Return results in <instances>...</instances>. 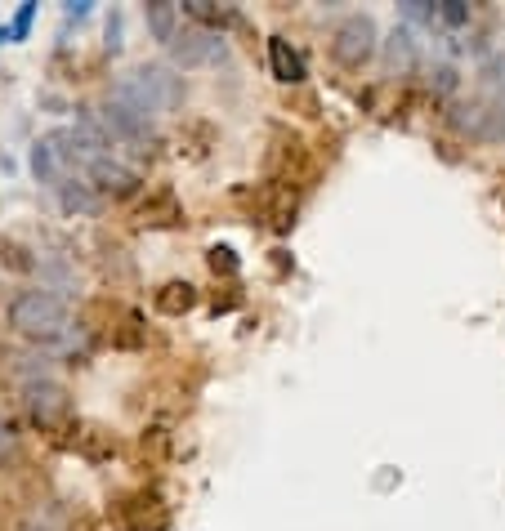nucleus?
<instances>
[{
  "label": "nucleus",
  "instance_id": "1",
  "mask_svg": "<svg viewBox=\"0 0 505 531\" xmlns=\"http://www.w3.org/2000/svg\"><path fill=\"white\" fill-rule=\"evenodd\" d=\"M32 175H36V183H45V188L59 197V206L72 210V215H94V210L103 206V192L94 188L90 175H85V166L76 161L72 125H59V130L36 139Z\"/></svg>",
  "mask_w": 505,
  "mask_h": 531
},
{
  "label": "nucleus",
  "instance_id": "2",
  "mask_svg": "<svg viewBox=\"0 0 505 531\" xmlns=\"http://www.w3.org/2000/svg\"><path fill=\"white\" fill-rule=\"evenodd\" d=\"M108 99L121 103V108H130V112H139V117L157 121L184 103V76L166 63H139L112 81Z\"/></svg>",
  "mask_w": 505,
  "mask_h": 531
},
{
  "label": "nucleus",
  "instance_id": "3",
  "mask_svg": "<svg viewBox=\"0 0 505 531\" xmlns=\"http://www.w3.org/2000/svg\"><path fill=\"white\" fill-rule=\"evenodd\" d=\"M9 326L36 344H63L72 335V308L50 286H32L9 299Z\"/></svg>",
  "mask_w": 505,
  "mask_h": 531
},
{
  "label": "nucleus",
  "instance_id": "4",
  "mask_svg": "<svg viewBox=\"0 0 505 531\" xmlns=\"http://www.w3.org/2000/svg\"><path fill=\"white\" fill-rule=\"evenodd\" d=\"M23 407H27V415H32V424H41V429H59V424L72 415V398H68V389H63L59 380L41 375V380L23 384Z\"/></svg>",
  "mask_w": 505,
  "mask_h": 531
},
{
  "label": "nucleus",
  "instance_id": "5",
  "mask_svg": "<svg viewBox=\"0 0 505 531\" xmlns=\"http://www.w3.org/2000/svg\"><path fill=\"white\" fill-rule=\"evenodd\" d=\"M331 54H336L340 67H354V72L367 67L371 54H376V23L367 14H349L331 36Z\"/></svg>",
  "mask_w": 505,
  "mask_h": 531
},
{
  "label": "nucleus",
  "instance_id": "6",
  "mask_svg": "<svg viewBox=\"0 0 505 531\" xmlns=\"http://www.w3.org/2000/svg\"><path fill=\"white\" fill-rule=\"evenodd\" d=\"M166 50L175 54L179 67H197V63H211V59H219V54H224V36L211 32V27H197L193 18H188Z\"/></svg>",
  "mask_w": 505,
  "mask_h": 531
},
{
  "label": "nucleus",
  "instance_id": "7",
  "mask_svg": "<svg viewBox=\"0 0 505 531\" xmlns=\"http://www.w3.org/2000/svg\"><path fill=\"white\" fill-rule=\"evenodd\" d=\"M144 18H148V32L157 36L161 45H170L179 36V27L188 23L184 5H170V0H152V5H144Z\"/></svg>",
  "mask_w": 505,
  "mask_h": 531
},
{
  "label": "nucleus",
  "instance_id": "8",
  "mask_svg": "<svg viewBox=\"0 0 505 531\" xmlns=\"http://www.w3.org/2000/svg\"><path fill=\"white\" fill-rule=\"evenodd\" d=\"M269 67H273V76H278L282 85H300L304 81V59L291 50L282 36H269Z\"/></svg>",
  "mask_w": 505,
  "mask_h": 531
},
{
  "label": "nucleus",
  "instance_id": "9",
  "mask_svg": "<svg viewBox=\"0 0 505 531\" xmlns=\"http://www.w3.org/2000/svg\"><path fill=\"white\" fill-rule=\"evenodd\" d=\"M447 117H452V125H456L461 134H470V139H488V134H492V112L483 108L479 99L456 103V108L447 112Z\"/></svg>",
  "mask_w": 505,
  "mask_h": 531
},
{
  "label": "nucleus",
  "instance_id": "10",
  "mask_svg": "<svg viewBox=\"0 0 505 531\" xmlns=\"http://www.w3.org/2000/svg\"><path fill=\"white\" fill-rule=\"evenodd\" d=\"M416 59H421V50H416L412 32H407V27H398V32L389 36V45H385V63H389V72H394V76L416 72Z\"/></svg>",
  "mask_w": 505,
  "mask_h": 531
},
{
  "label": "nucleus",
  "instance_id": "11",
  "mask_svg": "<svg viewBox=\"0 0 505 531\" xmlns=\"http://www.w3.org/2000/svg\"><path fill=\"white\" fill-rule=\"evenodd\" d=\"M197 304V291L188 282H166L157 291V308L161 313H170V317H179V313H188V308Z\"/></svg>",
  "mask_w": 505,
  "mask_h": 531
},
{
  "label": "nucleus",
  "instance_id": "12",
  "mask_svg": "<svg viewBox=\"0 0 505 531\" xmlns=\"http://www.w3.org/2000/svg\"><path fill=\"white\" fill-rule=\"evenodd\" d=\"M175 219H179V206H175V192L170 188L157 192V206L148 201V206L139 210V224H152V228H166V224H175Z\"/></svg>",
  "mask_w": 505,
  "mask_h": 531
},
{
  "label": "nucleus",
  "instance_id": "13",
  "mask_svg": "<svg viewBox=\"0 0 505 531\" xmlns=\"http://www.w3.org/2000/svg\"><path fill=\"white\" fill-rule=\"evenodd\" d=\"M32 18H36V5H32V0H23V5H18V14L9 18V23H0V45L23 41V36L32 32Z\"/></svg>",
  "mask_w": 505,
  "mask_h": 531
},
{
  "label": "nucleus",
  "instance_id": "14",
  "mask_svg": "<svg viewBox=\"0 0 505 531\" xmlns=\"http://www.w3.org/2000/svg\"><path fill=\"white\" fill-rule=\"evenodd\" d=\"M23 531H63V514L59 509H41V514H32V523Z\"/></svg>",
  "mask_w": 505,
  "mask_h": 531
},
{
  "label": "nucleus",
  "instance_id": "15",
  "mask_svg": "<svg viewBox=\"0 0 505 531\" xmlns=\"http://www.w3.org/2000/svg\"><path fill=\"white\" fill-rule=\"evenodd\" d=\"M211 268L219 273V268H224V273H237V259H233V250H211Z\"/></svg>",
  "mask_w": 505,
  "mask_h": 531
},
{
  "label": "nucleus",
  "instance_id": "16",
  "mask_svg": "<svg viewBox=\"0 0 505 531\" xmlns=\"http://www.w3.org/2000/svg\"><path fill=\"white\" fill-rule=\"evenodd\" d=\"M9 447H14V429H9V420L0 415V460L9 456Z\"/></svg>",
  "mask_w": 505,
  "mask_h": 531
}]
</instances>
